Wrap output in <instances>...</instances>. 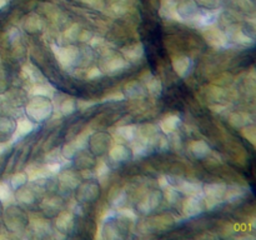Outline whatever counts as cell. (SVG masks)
I'll use <instances>...</instances> for the list:
<instances>
[{"instance_id": "obj_28", "label": "cell", "mask_w": 256, "mask_h": 240, "mask_svg": "<svg viewBox=\"0 0 256 240\" xmlns=\"http://www.w3.org/2000/svg\"><path fill=\"white\" fill-rule=\"evenodd\" d=\"M245 195V190L240 186H232V188H228L224 192V198L222 199L226 200L229 202H235L238 200L242 199V196Z\"/></svg>"}, {"instance_id": "obj_14", "label": "cell", "mask_w": 256, "mask_h": 240, "mask_svg": "<svg viewBox=\"0 0 256 240\" xmlns=\"http://www.w3.org/2000/svg\"><path fill=\"white\" fill-rule=\"evenodd\" d=\"M159 12L164 19L182 22V19L176 12V0H162Z\"/></svg>"}, {"instance_id": "obj_48", "label": "cell", "mask_w": 256, "mask_h": 240, "mask_svg": "<svg viewBox=\"0 0 256 240\" xmlns=\"http://www.w3.org/2000/svg\"><path fill=\"white\" fill-rule=\"evenodd\" d=\"M242 134L245 138H248V140H250L252 144H255V128L249 126V125H245L244 129H242Z\"/></svg>"}, {"instance_id": "obj_21", "label": "cell", "mask_w": 256, "mask_h": 240, "mask_svg": "<svg viewBox=\"0 0 256 240\" xmlns=\"http://www.w3.org/2000/svg\"><path fill=\"white\" fill-rule=\"evenodd\" d=\"M62 200L59 196H52L46 198V199L42 200V209L44 210V212L49 216H54L56 215V212L62 209Z\"/></svg>"}, {"instance_id": "obj_11", "label": "cell", "mask_w": 256, "mask_h": 240, "mask_svg": "<svg viewBox=\"0 0 256 240\" xmlns=\"http://www.w3.org/2000/svg\"><path fill=\"white\" fill-rule=\"evenodd\" d=\"M218 12L216 9H208V10H198L196 14L192 18V22L198 26H206V25L214 24L216 20Z\"/></svg>"}, {"instance_id": "obj_52", "label": "cell", "mask_w": 256, "mask_h": 240, "mask_svg": "<svg viewBox=\"0 0 256 240\" xmlns=\"http://www.w3.org/2000/svg\"><path fill=\"white\" fill-rule=\"evenodd\" d=\"M110 10H112L114 15L120 16V15H122L125 12V6L122 4H120V2H115V4H112L110 6Z\"/></svg>"}, {"instance_id": "obj_39", "label": "cell", "mask_w": 256, "mask_h": 240, "mask_svg": "<svg viewBox=\"0 0 256 240\" xmlns=\"http://www.w3.org/2000/svg\"><path fill=\"white\" fill-rule=\"evenodd\" d=\"M232 40L238 44H242V45H246V46H250V45L254 44V40L252 39L250 36H248L242 30H238L232 34Z\"/></svg>"}, {"instance_id": "obj_33", "label": "cell", "mask_w": 256, "mask_h": 240, "mask_svg": "<svg viewBox=\"0 0 256 240\" xmlns=\"http://www.w3.org/2000/svg\"><path fill=\"white\" fill-rule=\"evenodd\" d=\"M32 94L38 96H45L52 99L54 95V88L49 84H36V86L32 88Z\"/></svg>"}, {"instance_id": "obj_7", "label": "cell", "mask_w": 256, "mask_h": 240, "mask_svg": "<svg viewBox=\"0 0 256 240\" xmlns=\"http://www.w3.org/2000/svg\"><path fill=\"white\" fill-rule=\"evenodd\" d=\"M206 32H204L205 39L209 42L210 45H212L214 48H224L228 44V35L224 32L219 29V28H215L214 24H210L204 26Z\"/></svg>"}, {"instance_id": "obj_8", "label": "cell", "mask_w": 256, "mask_h": 240, "mask_svg": "<svg viewBox=\"0 0 256 240\" xmlns=\"http://www.w3.org/2000/svg\"><path fill=\"white\" fill-rule=\"evenodd\" d=\"M102 66H104V70L106 72V74L115 75L124 72L129 66V64H128V60L125 58L116 56V55H110V56L106 58V62H104Z\"/></svg>"}, {"instance_id": "obj_16", "label": "cell", "mask_w": 256, "mask_h": 240, "mask_svg": "<svg viewBox=\"0 0 256 240\" xmlns=\"http://www.w3.org/2000/svg\"><path fill=\"white\" fill-rule=\"evenodd\" d=\"M110 136L106 134H102V132H99V134H95V139H90L89 138V144L90 149L94 154H102V152H105V149L108 148L110 142Z\"/></svg>"}, {"instance_id": "obj_41", "label": "cell", "mask_w": 256, "mask_h": 240, "mask_svg": "<svg viewBox=\"0 0 256 240\" xmlns=\"http://www.w3.org/2000/svg\"><path fill=\"white\" fill-rule=\"evenodd\" d=\"M125 199H126V194H125L124 190L119 189V190H115L114 192L110 196V202H112L114 206H122L124 204Z\"/></svg>"}, {"instance_id": "obj_37", "label": "cell", "mask_w": 256, "mask_h": 240, "mask_svg": "<svg viewBox=\"0 0 256 240\" xmlns=\"http://www.w3.org/2000/svg\"><path fill=\"white\" fill-rule=\"evenodd\" d=\"M162 195H164L165 200H166L169 204H176L178 200H179V192H178L172 184H169L168 186L164 188Z\"/></svg>"}, {"instance_id": "obj_25", "label": "cell", "mask_w": 256, "mask_h": 240, "mask_svg": "<svg viewBox=\"0 0 256 240\" xmlns=\"http://www.w3.org/2000/svg\"><path fill=\"white\" fill-rule=\"evenodd\" d=\"M102 238L106 239H120L122 238V230L119 225L114 222V219H108L106 224L102 228Z\"/></svg>"}, {"instance_id": "obj_59", "label": "cell", "mask_w": 256, "mask_h": 240, "mask_svg": "<svg viewBox=\"0 0 256 240\" xmlns=\"http://www.w3.org/2000/svg\"><path fill=\"white\" fill-rule=\"evenodd\" d=\"M8 2H9V0H0V9H2V8H4L5 5L8 4Z\"/></svg>"}, {"instance_id": "obj_36", "label": "cell", "mask_w": 256, "mask_h": 240, "mask_svg": "<svg viewBox=\"0 0 256 240\" xmlns=\"http://www.w3.org/2000/svg\"><path fill=\"white\" fill-rule=\"evenodd\" d=\"M75 110H76V100L72 99V98H68L64 102L60 104V112L62 115H72L74 114Z\"/></svg>"}, {"instance_id": "obj_22", "label": "cell", "mask_w": 256, "mask_h": 240, "mask_svg": "<svg viewBox=\"0 0 256 240\" xmlns=\"http://www.w3.org/2000/svg\"><path fill=\"white\" fill-rule=\"evenodd\" d=\"M15 198H16L18 202H22V204L30 205L35 202V199H36V192H34V189H32V188L22 185V186L16 189Z\"/></svg>"}, {"instance_id": "obj_47", "label": "cell", "mask_w": 256, "mask_h": 240, "mask_svg": "<svg viewBox=\"0 0 256 240\" xmlns=\"http://www.w3.org/2000/svg\"><path fill=\"white\" fill-rule=\"evenodd\" d=\"M195 2L206 9H218L222 4V0H195Z\"/></svg>"}, {"instance_id": "obj_60", "label": "cell", "mask_w": 256, "mask_h": 240, "mask_svg": "<svg viewBox=\"0 0 256 240\" xmlns=\"http://www.w3.org/2000/svg\"><path fill=\"white\" fill-rule=\"evenodd\" d=\"M82 2H85V4H89V5H92V2H95V0H82Z\"/></svg>"}, {"instance_id": "obj_4", "label": "cell", "mask_w": 256, "mask_h": 240, "mask_svg": "<svg viewBox=\"0 0 256 240\" xmlns=\"http://www.w3.org/2000/svg\"><path fill=\"white\" fill-rule=\"evenodd\" d=\"M5 225L12 232H22L28 225L26 215L22 212V210L20 208L10 206L5 212Z\"/></svg>"}, {"instance_id": "obj_3", "label": "cell", "mask_w": 256, "mask_h": 240, "mask_svg": "<svg viewBox=\"0 0 256 240\" xmlns=\"http://www.w3.org/2000/svg\"><path fill=\"white\" fill-rule=\"evenodd\" d=\"M226 190L225 184H206L202 185V194L205 195V206L206 209H212L222 202L224 192Z\"/></svg>"}, {"instance_id": "obj_54", "label": "cell", "mask_w": 256, "mask_h": 240, "mask_svg": "<svg viewBox=\"0 0 256 240\" xmlns=\"http://www.w3.org/2000/svg\"><path fill=\"white\" fill-rule=\"evenodd\" d=\"M100 75H102V70H100L99 68H92V69L88 70L86 72V78L89 80L95 79V78H99Z\"/></svg>"}, {"instance_id": "obj_56", "label": "cell", "mask_w": 256, "mask_h": 240, "mask_svg": "<svg viewBox=\"0 0 256 240\" xmlns=\"http://www.w3.org/2000/svg\"><path fill=\"white\" fill-rule=\"evenodd\" d=\"M238 2H239V5L244 10L252 9V8L254 6V5H252V0H238Z\"/></svg>"}, {"instance_id": "obj_6", "label": "cell", "mask_w": 256, "mask_h": 240, "mask_svg": "<svg viewBox=\"0 0 256 240\" xmlns=\"http://www.w3.org/2000/svg\"><path fill=\"white\" fill-rule=\"evenodd\" d=\"M178 192L182 194L188 195V196H202V184L198 182H192V180L179 179L175 180L174 184H172Z\"/></svg>"}, {"instance_id": "obj_29", "label": "cell", "mask_w": 256, "mask_h": 240, "mask_svg": "<svg viewBox=\"0 0 256 240\" xmlns=\"http://www.w3.org/2000/svg\"><path fill=\"white\" fill-rule=\"evenodd\" d=\"M30 228H32V232H34L38 236H44L45 234L50 232L49 222H45L42 219H34L30 222Z\"/></svg>"}, {"instance_id": "obj_17", "label": "cell", "mask_w": 256, "mask_h": 240, "mask_svg": "<svg viewBox=\"0 0 256 240\" xmlns=\"http://www.w3.org/2000/svg\"><path fill=\"white\" fill-rule=\"evenodd\" d=\"M109 156L110 159L114 160V162H128V160L132 156V149H129V148L125 146V145L116 144L110 149Z\"/></svg>"}, {"instance_id": "obj_57", "label": "cell", "mask_w": 256, "mask_h": 240, "mask_svg": "<svg viewBox=\"0 0 256 240\" xmlns=\"http://www.w3.org/2000/svg\"><path fill=\"white\" fill-rule=\"evenodd\" d=\"M158 182H159V185H160V188H162V189H164L165 186H168V185L170 184L169 178H166V176H160L159 180H158Z\"/></svg>"}, {"instance_id": "obj_20", "label": "cell", "mask_w": 256, "mask_h": 240, "mask_svg": "<svg viewBox=\"0 0 256 240\" xmlns=\"http://www.w3.org/2000/svg\"><path fill=\"white\" fill-rule=\"evenodd\" d=\"M146 94V88L142 86L139 82L134 80V82H128L124 86V95L129 99H139Z\"/></svg>"}, {"instance_id": "obj_13", "label": "cell", "mask_w": 256, "mask_h": 240, "mask_svg": "<svg viewBox=\"0 0 256 240\" xmlns=\"http://www.w3.org/2000/svg\"><path fill=\"white\" fill-rule=\"evenodd\" d=\"M192 68V62L189 56L185 55H179L172 59V69L179 75L180 78H185L189 75L190 70Z\"/></svg>"}, {"instance_id": "obj_24", "label": "cell", "mask_w": 256, "mask_h": 240, "mask_svg": "<svg viewBox=\"0 0 256 240\" xmlns=\"http://www.w3.org/2000/svg\"><path fill=\"white\" fill-rule=\"evenodd\" d=\"M180 122H182V120H180V118L178 116V115L170 114L162 120V122H160V128H162V130L166 135L174 134L176 128L180 125Z\"/></svg>"}, {"instance_id": "obj_40", "label": "cell", "mask_w": 256, "mask_h": 240, "mask_svg": "<svg viewBox=\"0 0 256 240\" xmlns=\"http://www.w3.org/2000/svg\"><path fill=\"white\" fill-rule=\"evenodd\" d=\"M28 182V174L26 172H16V174L14 175V176L10 179V186L12 188V189L16 190L18 188L22 186V185L26 184Z\"/></svg>"}, {"instance_id": "obj_5", "label": "cell", "mask_w": 256, "mask_h": 240, "mask_svg": "<svg viewBox=\"0 0 256 240\" xmlns=\"http://www.w3.org/2000/svg\"><path fill=\"white\" fill-rule=\"evenodd\" d=\"M100 195L99 182H92V179H86V182H80L76 186L78 202H94Z\"/></svg>"}, {"instance_id": "obj_27", "label": "cell", "mask_w": 256, "mask_h": 240, "mask_svg": "<svg viewBox=\"0 0 256 240\" xmlns=\"http://www.w3.org/2000/svg\"><path fill=\"white\" fill-rule=\"evenodd\" d=\"M35 124L32 119H19L15 125L14 132L19 136H25L34 130Z\"/></svg>"}, {"instance_id": "obj_45", "label": "cell", "mask_w": 256, "mask_h": 240, "mask_svg": "<svg viewBox=\"0 0 256 240\" xmlns=\"http://www.w3.org/2000/svg\"><path fill=\"white\" fill-rule=\"evenodd\" d=\"M79 34H80V29L78 24H72V26L68 28L66 32H65V36H66V39H69L70 42L76 40L78 36H79Z\"/></svg>"}, {"instance_id": "obj_15", "label": "cell", "mask_w": 256, "mask_h": 240, "mask_svg": "<svg viewBox=\"0 0 256 240\" xmlns=\"http://www.w3.org/2000/svg\"><path fill=\"white\" fill-rule=\"evenodd\" d=\"M182 210L186 216H195V215L202 212L204 205H202L200 196H188V199L182 204Z\"/></svg>"}, {"instance_id": "obj_49", "label": "cell", "mask_w": 256, "mask_h": 240, "mask_svg": "<svg viewBox=\"0 0 256 240\" xmlns=\"http://www.w3.org/2000/svg\"><path fill=\"white\" fill-rule=\"evenodd\" d=\"M96 104V102L95 100H78L76 102V108H79V110H82V112H84V110H88L89 108L94 106V105Z\"/></svg>"}, {"instance_id": "obj_31", "label": "cell", "mask_w": 256, "mask_h": 240, "mask_svg": "<svg viewBox=\"0 0 256 240\" xmlns=\"http://www.w3.org/2000/svg\"><path fill=\"white\" fill-rule=\"evenodd\" d=\"M118 134H119L124 140L134 142L135 138H136L138 135L136 126H134V125H125V126H122L118 129Z\"/></svg>"}, {"instance_id": "obj_10", "label": "cell", "mask_w": 256, "mask_h": 240, "mask_svg": "<svg viewBox=\"0 0 256 240\" xmlns=\"http://www.w3.org/2000/svg\"><path fill=\"white\" fill-rule=\"evenodd\" d=\"M199 8L195 0H179L176 2V12L179 16L184 20H190L198 12Z\"/></svg>"}, {"instance_id": "obj_50", "label": "cell", "mask_w": 256, "mask_h": 240, "mask_svg": "<svg viewBox=\"0 0 256 240\" xmlns=\"http://www.w3.org/2000/svg\"><path fill=\"white\" fill-rule=\"evenodd\" d=\"M125 95L122 94V92H112V94L106 95V96L102 99V102H122V100H124Z\"/></svg>"}, {"instance_id": "obj_2", "label": "cell", "mask_w": 256, "mask_h": 240, "mask_svg": "<svg viewBox=\"0 0 256 240\" xmlns=\"http://www.w3.org/2000/svg\"><path fill=\"white\" fill-rule=\"evenodd\" d=\"M52 49L54 52L55 56H56L58 62L64 68H70L72 65H76L80 62L82 52H80L79 48L74 46V45H69L66 48H60L58 45H52Z\"/></svg>"}, {"instance_id": "obj_23", "label": "cell", "mask_w": 256, "mask_h": 240, "mask_svg": "<svg viewBox=\"0 0 256 240\" xmlns=\"http://www.w3.org/2000/svg\"><path fill=\"white\" fill-rule=\"evenodd\" d=\"M189 149L196 159H204L212 152V149L204 140H195L190 144Z\"/></svg>"}, {"instance_id": "obj_42", "label": "cell", "mask_w": 256, "mask_h": 240, "mask_svg": "<svg viewBox=\"0 0 256 240\" xmlns=\"http://www.w3.org/2000/svg\"><path fill=\"white\" fill-rule=\"evenodd\" d=\"M139 134H140V138H142V139L150 140L155 134H158L156 128L152 124H146V125H144V126L140 128Z\"/></svg>"}, {"instance_id": "obj_30", "label": "cell", "mask_w": 256, "mask_h": 240, "mask_svg": "<svg viewBox=\"0 0 256 240\" xmlns=\"http://www.w3.org/2000/svg\"><path fill=\"white\" fill-rule=\"evenodd\" d=\"M229 122L235 128H244L245 125H249L250 116L245 112H232L229 116Z\"/></svg>"}, {"instance_id": "obj_18", "label": "cell", "mask_w": 256, "mask_h": 240, "mask_svg": "<svg viewBox=\"0 0 256 240\" xmlns=\"http://www.w3.org/2000/svg\"><path fill=\"white\" fill-rule=\"evenodd\" d=\"M22 28L25 29V32H30V34L38 32L42 28V18L35 12H30L22 19Z\"/></svg>"}, {"instance_id": "obj_12", "label": "cell", "mask_w": 256, "mask_h": 240, "mask_svg": "<svg viewBox=\"0 0 256 240\" xmlns=\"http://www.w3.org/2000/svg\"><path fill=\"white\" fill-rule=\"evenodd\" d=\"M55 228L59 232H62V234H66V232H70L74 228V215H72V212H59V215L56 216V220H55Z\"/></svg>"}, {"instance_id": "obj_32", "label": "cell", "mask_w": 256, "mask_h": 240, "mask_svg": "<svg viewBox=\"0 0 256 240\" xmlns=\"http://www.w3.org/2000/svg\"><path fill=\"white\" fill-rule=\"evenodd\" d=\"M146 89H148V92H150L152 95H154V96H158V95L162 94V82H160L159 78H155V76H152L149 80H148L146 82Z\"/></svg>"}, {"instance_id": "obj_1", "label": "cell", "mask_w": 256, "mask_h": 240, "mask_svg": "<svg viewBox=\"0 0 256 240\" xmlns=\"http://www.w3.org/2000/svg\"><path fill=\"white\" fill-rule=\"evenodd\" d=\"M26 115L32 122H44L52 115V104L49 98L34 95L25 108Z\"/></svg>"}, {"instance_id": "obj_44", "label": "cell", "mask_w": 256, "mask_h": 240, "mask_svg": "<svg viewBox=\"0 0 256 240\" xmlns=\"http://www.w3.org/2000/svg\"><path fill=\"white\" fill-rule=\"evenodd\" d=\"M108 172H109V166L105 162H99L95 166L94 170V176H96L98 179H102L104 176H106Z\"/></svg>"}, {"instance_id": "obj_35", "label": "cell", "mask_w": 256, "mask_h": 240, "mask_svg": "<svg viewBox=\"0 0 256 240\" xmlns=\"http://www.w3.org/2000/svg\"><path fill=\"white\" fill-rule=\"evenodd\" d=\"M16 122L9 116H0V132L2 134H10L14 132Z\"/></svg>"}, {"instance_id": "obj_9", "label": "cell", "mask_w": 256, "mask_h": 240, "mask_svg": "<svg viewBox=\"0 0 256 240\" xmlns=\"http://www.w3.org/2000/svg\"><path fill=\"white\" fill-rule=\"evenodd\" d=\"M162 200V192H152L138 204V210H140L144 214L152 212L156 209L160 205Z\"/></svg>"}, {"instance_id": "obj_26", "label": "cell", "mask_w": 256, "mask_h": 240, "mask_svg": "<svg viewBox=\"0 0 256 240\" xmlns=\"http://www.w3.org/2000/svg\"><path fill=\"white\" fill-rule=\"evenodd\" d=\"M60 184L66 188V189H75L80 184V180L75 172L66 170V172H62V175H60Z\"/></svg>"}, {"instance_id": "obj_34", "label": "cell", "mask_w": 256, "mask_h": 240, "mask_svg": "<svg viewBox=\"0 0 256 240\" xmlns=\"http://www.w3.org/2000/svg\"><path fill=\"white\" fill-rule=\"evenodd\" d=\"M22 75L32 82H38L40 79H42V75L40 74L39 70L32 66V65H25L22 68Z\"/></svg>"}, {"instance_id": "obj_55", "label": "cell", "mask_w": 256, "mask_h": 240, "mask_svg": "<svg viewBox=\"0 0 256 240\" xmlns=\"http://www.w3.org/2000/svg\"><path fill=\"white\" fill-rule=\"evenodd\" d=\"M92 38V32H86V30H80V34L79 36H78V39H79L80 42H90Z\"/></svg>"}, {"instance_id": "obj_53", "label": "cell", "mask_w": 256, "mask_h": 240, "mask_svg": "<svg viewBox=\"0 0 256 240\" xmlns=\"http://www.w3.org/2000/svg\"><path fill=\"white\" fill-rule=\"evenodd\" d=\"M120 215H122V218H126V219L132 220V222H134V220L136 219V214H135L132 209H122V212H120Z\"/></svg>"}, {"instance_id": "obj_38", "label": "cell", "mask_w": 256, "mask_h": 240, "mask_svg": "<svg viewBox=\"0 0 256 240\" xmlns=\"http://www.w3.org/2000/svg\"><path fill=\"white\" fill-rule=\"evenodd\" d=\"M89 135H90V132L85 130V132H80V134L78 135V136L75 138L74 140H72V145L76 148L78 152H80V150H82V149H85V148H86L88 142H89V138H90Z\"/></svg>"}, {"instance_id": "obj_58", "label": "cell", "mask_w": 256, "mask_h": 240, "mask_svg": "<svg viewBox=\"0 0 256 240\" xmlns=\"http://www.w3.org/2000/svg\"><path fill=\"white\" fill-rule=\"evenodd\" d=\"M152 72H146V70H145L144 72H142V75H140V80H142V82H146L148 80L150 79V78H152Z\"/></svg>"}, {"instance_id": "obj_19", "label": "cell", "mask_w": 256, "mask_h": 240, "mask_svg": "<svg viewBox=\"0 0 256 240\" xmlns=\"http://www.w3.org/2000/svg\"><path fill=\"white\" fill-rule=\"evenodd\" d=\"M122 55L128 62H139L144 55V46L142 42H135V44L129 45V46L122 49Z\"/></svg>"}, {"instance_id": "obj_43", "label": "cell", "mask_w": 256, "mask_h": 240, "mask_svg": "<svg viewBox=\"0 0 256 240\" xmlns=\"http://www.w3.org/2000/svg\"><path fill=\"white\" fill-rule=\"evenodd\" d=\"M78 152H78L76 148L72 145V142H68L66 145H64V146H62V155L64 159H72V158L76 156Z\"/></svg>"}, {"instance_id": "obj_51", "label": "cell", "mask_w": 256, "mask_h": 240, "mask_svg": "<svg viewBox=\"0 0 256 240\" xmlns=\"http://www.w3.org/2000/svg\"><path fill=\"white\" fill-rule=\"evenodd\" d=\"M45 169H46V172L49 174H58L62 170V164L59 162H52L46 165Z\"/></svg>"}, {"instance_id": "obj_46", "label": "cell", "mask_w": 256, "mask_h": 240, "mask_svg": "<svg viewBox=\"0 0 256 240\" xmlns=\"http://www.w3.org/2000/svg\"><path fill=\"white\" fill-rule=\"evenodd\" d=\"M12 198L10 186L5 182H0V202H8Z\"/></svg>"}]
</instances>
